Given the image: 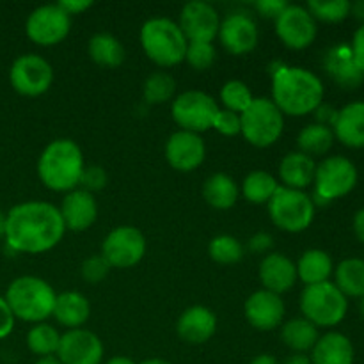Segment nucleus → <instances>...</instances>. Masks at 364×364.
<instances>
[{
    "mask_svg": "<svg viewBox=\"0 0 364 364\" xmlns=\"http://www.w3.org/2000/svg\"><path fill=\"white\" fill-rule=\"evenodd\" d=\"M91 315V306L89 301L78 291H64L57 295L55 306H53V315L60 326L68 329H82Z\"/></svg>",
    "mask_w": 364,
    "mask_h": 364,
    "instance_id": "nucleus-27",
    "label": "nucleus"
},
{
    "mask_svg": "<svg viewBox=\"0 0 364 364\" xmlns=\"http://www.w3.org/2000/svg\"><path fill=\"white\" fill-rule=\"evenodd\" d=\"M4 299L9 304L14 318L41 323L53 315L57 294L41 277L21 276L9 284Z\"/></svg>",
    "mask_w": 364,
    "mask_h": 364,
    "instance_id": "nucleus-4",
    "label": "nucleus"
},
{
    "mask_svg": "<svg viewBox=\"0 0 364 364\" xmlns=\"http://www.w3.org/2000/svg\"><path fill=\"white\" fill-rule=\"evenodd\" d=\"M105 364H135V363L132 361V359L124 358V355H116V358L109 359Z\"/></svg>",
    "mask_w": 364,
    "mask_h": 364,
    "instance_id": "nucleus-55",
    "label": "nucleus"
},
{
    "mask_svg": "<svg viewBox=\"0 0 364 364\" xmlns=\"http://www.w3.org/2000/svg\"><path fill=\"white\" fill-rule=\"evenodd\" d=\"M219 39L224 48L233 55H244L252 52L258 45V27L256 21L245 13H231L220 21Z\"/></svg>",
    "mask_w": 364,
    "mask_h": 364,
    "instance_id": "nucleus-17",
    "label": "nucleus"
},
{
    "mask_svg": "<svg viewBox=\"0 0 364 364\" xmlns=\"http://www.w3.org/2000/svg\"><path fill=\"white\" fill-rule=\"evenodd\" d=\"M203 196L212 208L230 210L238 199V185L228 174L217 173L205 181Z\"/></svg>",
    "mask_w": 364,
    "mask_h": 364,
    "instance_id": "nucleus-31",
    "label": "nucleus"
},
{
    "mask_svg": "<svg viewBox=\"0 0 364 364\" xmlns=\"http://www.w3.org/2000/svg\"><path fill=\"white\" fill-rule=\"evenodd\" d=\"M334 137L348 148H364V102H354L338 110Z\"/></svg>",
    "mask_w": 364,
    "mask_h": 364,
    "instance_id": "nucleus-24",
    "label": "nucleus"
},
{
    "mask_svg": "<svg viewBox=\"0 0 364 364\" xmlns=\"http://www.w3.org/2000/svg\"><path fill=\"white\" fill-rule=\"evenodd\" d=\"M350 14H354V18H358V20L364 21V0L350 4Z\"/></svg>",
    "mask_w": 364,
    "mask_h": 364,
    "instance_id": "nucleus-52",
    "label": "nucleus"
},
{
    "mask_svg": "<svg viewBox=\"0 0 364 364\" xmlns=\"http://www.w3.org/2000/svg\"><path fill=\"white\" fill-rule=\"evenodd\" d=\"M63 215L64 226L71 231H85L96 223L98 217V205H96L95 196L82 188L68 192L63 199V205L59 208Z\"/></svg>",
    "mask_w": 364,
    "mask_h": 364,
    "instance_id": "nucleus-21",
    "label": "nucleus"
},
{
    "mask_svg": "<svg viewBox=\"0 0 364 364\" xmlns=\"http://www.w3.org/2000/svg\"><path fill=\"white\" fill-rule=\"evenodd\" d=\"M318 338V327L306 318L290 320L281 329V340L290 350H294V354H306L313 350Z\"/></svg>",
    "mask_w": 364,
    "mask_h": 364,
    "instance_id": "nucleus-29",
    "label": "nucleus"
},
{
    "mask_svg": "<svg viewBox=\"0 0 364 364\" xmlns=\"http://www.w3.org/2000/svg\"><path fill=\"white\" fill-rule=\"evenodd\" d=\"M141 364H173V363L166 361V359H159V358H153V359H146V361H142Z\"/></svg>",
    "mask_w": 364,
    "mask_h": 364,
    "instance_id": "nucleus-57",
    "label": "nucleus"
},
{
    "mask_svg": "<svg viewBox=\"0 0 364 364\" xmlns=\"http://www.w3.org/2000/svg\"><path fill=\"white\" fill-rule=\"evenodd\" d=\"M107 181H109V176H107L105 169L102 166H89L84 167V173H82L80 183L78 185L82 187V191L92 194V192L103 191Z\"/></svg>",
    "mask_w": 364,
    "mask_h": 364,
    "instance_id": "nucleus-42",
    "label": "nucleus"
},
{
    "mask_svg": "<svg viewBox=\"0 0 364 364\" xmlns=\"http://www.w3.org/2000/svg\"><path fill=\"white\" fill-rule=\"evenodd\" d=\"M34 364H63L57 355H46V358H39Z\"/></svg>",
    "mask_w": 364,
    "mask_h": 364,
    "instance_id": "nucleus-54",
    "label": "nucleus"
},
{
    "mask_svg": "<svg viewBox=\"0 0 364 364\" xmlns=\"http://www.w3.org/2000/svg\"><path fill=\"white\" fill-rule=\"evenodd\" d=\"M283 364H311V359L306 354H291L290 358L284 359Z\"/></svg>",
    "mask_w": 364,
    "mask_h": 364,
    "instance_id": "nucleus-51",
    "label": "nucleus"
},
{
    "mask_svg": "<svg viewBox=\"0 0 364 364\" xmlns=\"http://www.w3.org/2000/svg\"><path fill=\"white\" fill-rule=\"evenodd\" d=\"M251 364H281V363L277 361V359L274 358V355H270V354H259V355H256L255 359H252Z\"/></svg>",
    "mask_w": 364,
    "mask_h": 364,
    "instance_id": "nucleus-53",
    "label": "nucleus"
},
{
    "mask_svg": "<svg viewBox=\"0 0 364 364\" xmlns=\"http://www.w3.org/2000/svg\"><path fill=\"white\" fill-rule=\"evenodd\" d=\"M297 279L295 263L281 252H270L259 263V281L263 290L281 295L291 290Z\"/></svg>",
    "mask_w": 364,
    "mask_h": 364,
    "instance_id": "nucleus-22",
    "label": "nucleus"
},
{
    "mask_svg": "<svg viewBox=\"0 0 364 364\" xmlns=\"http://www.w3.org/2000/svg\"><path fill=\"white\" fill-rule=\"evenodd\" d=\"M215 57L217 52L212 43L192 41L188 43L187 52H185V60L198 71H205L212 68L213 63H215Z\"/></svg>",
    "mask_w": 364,
    "mask_h": 364,
    "instance_id": "nucleus-40",
    "label": "nucleus"
},
{
    "mask_svg": "<svg viewBox=\"0 0 364 364\" xmlns=\"http://www.w3.org/2000/svg\"><path fill=\"white\" fill-rule=\"evenodd\" d=\"M141 43L146 55L162 68H171L185 60L187 38L180 25L167 18H151L141 28Z\"/></svg>",
    "mask_w": 364,
    "mask_h": 364,
    "instance_id": "nucleus-5",
    "label": "nucleus"
},
{
    "mask_svg": "<svg viewBox=\"0 0 364 364\" xmlns=\"http://www.w3.org/2000/svg\"><path fill=\"white\" fill-rule=\"evenodd\" d=\"M244 245L231 235H219L208 245V255L220 265H235L244 258Z\"/></svg>",
    "mask_w": 364,
    "mask_h": 364,
    "instance_id": "nucleus-36",
    "label": "nucleus"
},
{
    "mask_svg": "<svg viewBox=\"0 0 364 364\" xmlns=\"http://www.w3.org/2000/svg\"><path fill=\"white\" fill-rule=\"evenodd\" d=\"M277 38L291 50H304L313 45L316 38V20L302 6L288 4L287 9L274 20Z\"/></svg>",
    "mask_w": 364,
    "mask_h": 364,
    "instance_id": "nucleus-14",
    "label": "nucleus"
},
{
    "mask_svg": "<svg viewBox=\"0 0 364 364\" xmlns=\"http://www.w3.org/2000/svg\"><path fill=\"white\" fill-rule=\"evenodd\" d=\"M288 4L284 0H259L255 4L256 11H258L262 16L270 18V20H276L284 9H287Z\"/></svg>",
    "mask_w": 364,
    "mask_h": 364,
    "instance_id": "nucleus-44",
    "label": "nucleus"
},
{
    "mask_svg": "<svg viewBox=\"0 0 364 364\" xmlns=\"http://www.w3.org/2000/svg\"><path fill=\"white\" fill-rule=\"evenodd\" d=\"M272 245H274L272 235L263 233L262 231V233H256L249 238L247 247H249V251L256 252V255H263V252L270 251V249H272Z\"/></svg>",
    "mask_w": 364,
    "mask_h": 364,
    "instance_id": "nucleus-46",
    "label": "nucleus"
},
{
    "mask_svg": "<svg viewBox=\"0 0 364 364\" xmlns=\"http://www.w3.org/2000/svg\"><path fill=\"white\" fill-rule=\"evenodd\" d=\"M354 233L359 238V242L364 244V208L359 210L354 217Z\"/></svg>",
    "mask_w": 364,
    "mask_h": 364,
    "instance_id": "nucleus-50",
    "label": "nucleus"
},
{
    "mask_svg": "<svg viewBox=\"0 0 364 364\" xmlns=\"http://www.w3.org/2000/svg\"><path fill=\"white\" fill-rule=\"evenodd\" d=\"M59 6L63 7V11H66L70 16H75V14H80L84 11H87L89 7L92 6L91 0H60Z\"/></svg>",
    "mask_w": 364,
    "mask_h": 364,
    "instance_id": "nucleus-47",
    "label": "nucleus"
},
{
    "mask_svg": "<svg viewBox=\"0 0 364 364\" xmlns=\"http://www.w3.org/2000/svg\"><path fill=\"white\" fill-rule=\"evenodd\" d=\"M358 183V169L345 156H329L316 166L315 198L318 203H329L343 198Z\"/></svg>",
    "mask_w": 364,
    "mask_h": 364,
    "instance_id": "nucleus-10",
    "label": "nucleus"
},
{
    "mask_svg": "<svg viewBox=\"0 0 364 364\" xmlns=\"http://www.w3.org/2000/svg\"><path fill=\"white\" fill-rule=\"evenodd\" d=\"M306 9L315 20L338 23L350 14V2L348 0H309Z\"/></svg>",
    "mask_w": 364,
    "mask_h": 364,
    "instance_id": "nucleus-38",
    "label": "nucleus"
},
{
    "mask_svg": "<svg viewBox=\"0 0 364 364\" xmlns=\"http://www.w3.org/2000/svg\"><path fill=\"white\" fill-rule=\"evenodd\" d=\"M352 52H354L358 63L364 68V23L361 28H358V32L354 34V39H352Z\"/></svg>",
    "mask_w": 364,
    "mask_h": 364,
    "instance_id": "nucleus-49",
    "label": "nucleus"
},
{
    "mask_svg": "<svg viewBox=\"0 0 364 364\" xmlns=\"http://www.w3.org/2000/svg\"><path fill=\"white\" fill-rule=\"evenodd\" d=\"M315 112H316V123L323 124V127L333 128L334 121H336V116H338L336 109H333L331 105H323L322 103V105H320Z\"/></svg>",
    "mask_w": 364,
    "mask_h": 364,
    "instance_id": "nucleus-48",
    "label": "nucleus"
},
{
    "mask_svg": "<svg viewBox=\"0 0 364 364\" xmlns=\"http://www.w3.org/2000/svg\"><path fill=\"white\" fill-rule=\"evenodd\" d=\"M57 358L63 364H100L103 359V343L87 329H71L60 336Z\"/></svg>",
    "mask_w": 364,
    "mask_h": 364,
    "instance_id": "nucleus-16",
    "label": "nucleus"
},
{
    "mask_svg": "<svg viewBox=\"0 0 364 364\" xmlns=\"http://www.w3.org/2000/svg\"><path fill=\"white\" fill-rule=\"evenodd\" d=\"M272 223L288 233H301L315 219V201L304 191H294L281 185L269 203Z\"/></svg>",
    "mask_w": 364,
    "mask_h": 364,
    "instance_id": "nucleus-8",
    "label": "nucleus"
},
{
    "mask_svg": "<svg viewBox=\"0 0 364 364\" xmlns=\"http://www.w3.org/2000/svg\"><path fill=\"white\" fill-rule=\"evenodd\" d=\"M245 141L256 148H269L279 141L284 128V116L269 98H255L245 112L240 114Z\"/></svg>",
    "mask_w": 364,
    "mask_h": 364,
    "instance_id": "nucleus-7",
    "label": "nucleus"
},
{
    "mask_svg": "<svg viewBox=\"0 0 364 364\" xmlns=\"http://www.w3.org/2000/svg\"><path fill=\"white\" fill-rule=\"evenodd\" d=\"M252 100L255 98H252L251 89L242 80H230L220 89V102H223L224 109L231 110V112H245Z\"/></svg>",
    "mask_w": 364,
    "mask_h": 364,
    "instance_id": "nucleus-39",
    "label": "nucleus"
},
{
    "mask_svg": "<svg viewBox=\"0 0 364 364\" xmlns=\"http://www.w3.org/2000/svg\"><path fill=\"white\" fill-rule=\"evenodd\" d=\"M146 252V238L137 228L119 226L110 231L102 245V256L114 269L137 265Z\"/></svg>",
    "mask_w": 364,
    "mask_h": 364,
    "instance_id": "nucleus-13",
    "label": "nucleus"
},
{
    "mask_svg": "<svg viewBox=\"0 0 364 364\" xmlns=\"http://www.w3.org/2000/svg\"><path fill=\"white\" fill-rule=\"evenodd\" d=\"M9 82L18 95L34 98L48 91L53 82V70L48 60L38 53H25L11 64Z\"/></svg>",
    "mask_w": 364,
    "mask_h": 364,
    "instance_id": "nucleus-11",
    "label": "nucleus"
},
{
    "mask_svg": "<svg viewBox=\"0 0 364 364\" xmlns=\"http://www.w3.org/2000/svg\"><path fill=\"white\" fill-rule=\"evenodd\" d=\"M272 102L283 116H306L322 105L323 84L306 68H279L274 73Z\"/></svg>",
    "mask_w": 364,
    "mask_h": 364,
    "instance_id": "nucleus-2",
    "label": "nucleus"
},
{
    "mask_svg": "<svg viewBox=\"0 0 364 364\" xmlns=\"http://www.w3.org/2000/svg\"><path fill=\"white\" fill-rule=\"evenodd\" d=\"M245 318L255 329L272 331L281 326L284 318V302L281 295L258 290L245 301Z\"/></svg>",
    "mask_w": 364,
    "mask_h": 364,
    "instance_id": "nucleus-19",
    "label": "nucleus"
},
{
    "mask_svg": "<svg viewBox=\"0 0 364 364\" xmlns=\"http://www.w3.org/2000/svg\"><path fill=\"white\" fill-rule=\"evenodd\" d=\"M63 215L52 203L25 201L6 213V242L11 249L41 255L55 247L64 237Z\"/></svg>",
    "mask_w": 364,
    "mask_h": 364,
    "instance_id": "nucleus-1",
    "label": "nucleus"
},
{
    "mask_svg": "<svg viewBox=\"0 0 364 364\" xmlns=\"http://www.w3.org/2000/svg\"><path fill=\"white\" fill-rule=\"evenodd\" d=\"M336 287L345 297H364V259L348 258L338 265Z\"/></svg>",
    "mask_w": 364,
    "mask_h": 364,
    "instance_id": "nucleus-32",
    "label": "nucleus"
},
{
    "mask_svg": "<svg viewBox=\"0 0 364 364\" xmlns=\"http://www.w3.org/2000/svg\"><path fill=\"white\" fill-rule=\"evenodd\" d=\"M348 301L334 283L309 284L301 295V311L315 327H334L345 318Z\"/></svg>",
    "mask_w": 364,
    "mask_h": 364,
    "instance_id": "nucleus-6",
    "label": "nucleus"
},
{
    "mask_svg": "<svg viewBox=\"0 0 364 364\" xmlns=\"http://www.w3.org/2000/svg\"><path fill=\"white\" fill-rule=\"evenodd\" d=\"M213 128H215L220 135H224V137H235V135H238L242 132L240 114L220 109L215 121H213Z\"/></svg>",
    "mask_w": 364,
    "mask_h": 364,
    "instance_id": "nucleus-43",
    "label": "nucleus"
},
{
    "mask_svg": "<svg viewBox=\"0 0 364 364\" xmlns=\"http://www.w3.org/2000/svg\"><path fill=\"white\" fill-rule=\"evenodd\" d=\"M87 52L92 63L103 68H117L124 60V48L121 41L107 32H100L89 39Z\"/></svg>",
    "mask_w": 364,
    "mask_h": 364,
    "instance_id": "nucleus-30",
    "label": "nucleus"
},
{
    "mask_svg": "<svg viewBox=\"0 0 364 364\" xmlns=\"http://www.w3.org/2000/svg\"><path fill=\"white\" fill-rule=\"evenodd\" d=\"M217 331V318L212 309L205 306H192L178 318L176 333L185 343L203 345L212 340Z\"/></svg>",
    "mask_w": 364,
    "mask_h": 364,
    "instance_id": "nucleus-23",
    "label": "nucleus"
},
{
    "mask_svg": "<svg viewBox=\"0 0 364 364\" xmlns=\"http://www.w3.org/2000/svg\"><path fill=\"white\" fill-rule=\"evenodd\" d=\"M14 315L11 311L9 304L6 302V299L0 297V340L9 336L14 329Z\"/></svg>",
    "mask_w": 364,
    "mask_h": 364,
    "instance_id": "nucleus-45",
    "label": "nucleus"
},
{
    "mask_svg": "<svg viewBox=\"0 0 364 364\" xmlns=\"http://www.w3.org/2000/svg\"><path fill=\"white\" fill-rule=\"evenodd\" d=\"M110 269L112 267L109 265V262L102 255H92L87 259H84V263L80 267V274L84 277V281H87L91 284H98L109 276Z\"/></svg>",
    "mask_w": 364,
    "mask_h": 364,
    "instance_id": "nucleus-41",
    "label": "nucleus"
},
{
    "mask_svg": "<svg viewBox=\"0 0 364 364\" xmlns=\"http://www.w3.org/2000/svg\"><path fill=\"white\" fill-rule=\"evenodd\" d=\"M71 28V16L59 4L36 7L27 18L25 32L28 39L39 46H53L63 41Z\"/></svg>",
    "mask_w": 364,
    "mask_h": 364,
    "instance_id": "nucleus-12",
    "label": "nucleus"
},
{
    "mask_svg": "<svg viewBox=\"0 0 364 364\" xmlns=\"http://www.w3.org/2000/svg\"><path fill=\"white\" fill-rule=\"evenodd\" d=\"M316 164L311 156L301 151L288 153L279 164V176L283 187L294 188V191H304L308 185L315 181Z\"/></svg>",
    "mask_w": 364,
    "mask_h": 364,
    "instance_id": "nucleus-26",
    "label": "nucleus"
},
{
    "mask_svg": "<svg viewBox=\"0 0 364 364\" xmlns=\"http://www.w3.org/2000/svg\"><path fill=\"white\" fill-rule=\"evenodd\" d=\"M219 105L210 95L203 91H187L176 96L171 107L174 121L185 132L201 134L213 128Z\"/></svg>",
    "mask_w": 364,
    "mask_h": 364,
    "instance_id": "nucleus-9",
    "label": "nucleus"
},
{
    "mask_svg": "<svg viewBox=\"0 0 364 364\" xmlns=\"http://www.w3.org/2000/svg\"><path fill=\"white\" fill-rule=\"evenodd\" d=\"M174 91H176V82L169 73H164V71L149 75L144 82V98L153 105H162L173 100Z\"/></svg>",
    "mask_w": 364,
    "mask_h": 364,
    "instance_id": "nucleus-37",
    "label": "nucleus"
},
{
    "mask_svg": "<svg viewBox=\"0 0 364 364\" xmlns=\"http://www.w3.org/2000/svg\"><path fill=\"white\" fill-rule=\"evenodd\" d=\"M206 155L203 139L192 132L178 130L169 137L166 144V159L173 169L191 173L198 169Z\"/></svg>",
    "mask_w": 364,
    "mask_h": 364,
    "instance_id": "nucleus-18",
    "label": "nucleus"
},
{
    "mask_svg": "<svg viewBox=\"0 0 364 364\" xmlns=\"http://www.w3.org/2000/svg\"><path fill=\"white\" fill-rule=\"evenodd\" d=\"M60 343V334L57 333L55 327L48 326V323L41 322L36 323L27 334V347L32 354L39 355V358H46V355H57Z\"/></svg>",
    "mask_w": 364,
    "mask_h": 364,
    "instance_id": "nucleus-35",
    "label": "nucleus"
},
{
    "mask_svg": "<svg viewBox=\"0 0 364 364\" xmlns=\"http://www.w3.org/2000/svg\"><path fill=\"white\" fill-rule=\"evenodd\" d=\"M361 313H363V316H364V297H361Z\"/></svg>",
    "mask_w": 364,
    "mask_h": 364,
    "instance_id": "nucleus-58",
    "label": "nucleus"
},
{
    "mask_svg": "<svg viewBox=\"0 0 364 364\" xmlns=\"http://www.w3.org/2000/svg\"><path fill=\"white\" fill-rule=\"evenodd\" d=\"M323 66L329 77L343 89H355L364 82V68L348 45L333 46L323 59Z\"/></svg>",
    "mask_w": 364,
    "mask_h": 364,
    "instance_id": "nucleus-20",
    "label": "nucleus"
},
{
    "mask_svg": "<svg viewBox=\"0 0 364 364\" xmlns=\"http://www.w3.org/2000/svg\"><path fill=\"white\" fill-rule=\"evenodd\" d=\"M334 134L333 128L323 127V124L313 123L302 128V132L297 137V144L301 153L311 156V155H323L333 148Z\"/></svg>",
    "mask_w": 364,
    "mask_h": 364,
    "instance_id": "nucleus-34",
    "label": "nucleus"
},
{
    "mask_svg": "<svg viewBox=\"0 0 364 364\" xmlns=\"http://www.w3.org/2000/svg\"><path fill=\"white\" fill-rule=\"evenodd\" d=\"M295 267H297V277L302 283H306V287L326 283L333 274V259L326 251H320V249L306 251Z\"/></svg>",
    "mask_w": 364,
    "mask_h": 364,
    "instance_id": "nucleus-28",
    "label": "nucleus"
},
{
    "mask_svg": "<svg viewBox=\"0 0 364 364\" xmlns=\"http://www.w3.org/2000/svg\"><path fill=\"white\" fill-rule=\"evenodd\" d=\"M84 167V156L77 142L71 139H55L39 156L38 176L50 191L71 192L80 183Z\"/></svg>",
    "mask_w": 364,
    "mask_h": 364,
    "instance_id": "nucleus-3",
    "label": "nucleus"
},
{
    "mask_svg": "<svg viewBox=\"0 0 364 364\" xmlns=\"http://www.w3.org/2000/svg\"><path fill=\"white\" fill-rule=\"evenodd\" d=\"M180 28L188 43L201 41L212 43L217 38L220 27V18L215 7L203 0L185 4L180 14Z\"/></svg>",
    "mask_w": 364,
    "mask_h": 364,
    "instance_id": "nucleus-15",
    "label": "nucleus"
},
{
    "mask_svg": "<svg viewBox=\"0 0 364 364\" xmlns=\"http://www.w3.org/2000/svg\"><path fill=\"white\" fill-rule=\"evenodd\" d=\"M6 237V213L0 210V238Z\"/></svg>",
    "mask_w": 364,
    "mask_h": 364,
    "instance_id": "nucleus-56",
    "label": "nucleus"
},
{
    "mask_svg": "<svg viewBox=\"0 0 364 364\" xmlns=\"http://www.w3.org/2000/svg\"><path fill=\"white\" fill-rule=\"evenodd\" d=\"M277 188H279V183L267 171H252L251 174L245 176L244 183H242L244 198L252 205H267L276 194Z\"/></svg>",
    "mask_w": 364,
    "mask_h": 364,
    "instance_id": "nucleus-33",
    "label": "nucleus"
},
{
    "mask_svg": "<svg viewBox=\"0 0 364 364\" xmlns=\"http://www.w3.org/2000/svg\"><path fill=\"white\" fill-rule=\"evenodd\" d=\"M311 364H354V345L345 334L327 333L313 347Z\"/></svg>",
    "mask_w": 364,
    "mask_h": 364,
    "instance_id": "nucleus-25",
    "label": "nucleus"
}]
</instances>
